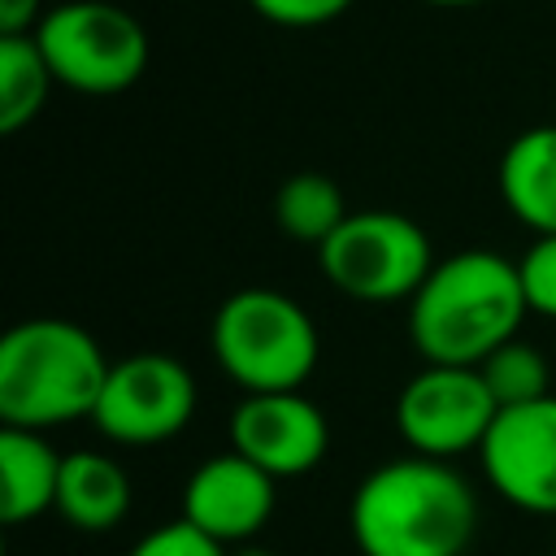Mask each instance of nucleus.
Masks as SVG:
<instances>
[{
	"label": "nucleus",
	"instance_id": "obj_1",
	"mask_svg": "<svg viewBox=\"0 0 556 556\" xmlns=\"http://www.w3.org/2000/svg\"><path fill=\"white\" fill-rule=\"evenodd\" d=\"M361 556H460L478 530L469 482L439 456L374 465L348 508Z\"/></svg>",
	"mask_w": 556,
	"mask_h": 556
},
{
	"label": "nucleus",
	"instance_id": "obj_2",
	"mask_svg": "<svg viewBox=\"0 0 556 556\" xmlns=\"http://www.w3.org/2000/svg\"><path fill=\"white\" fill-rule=\"evenodd\" d=\"M530 313L517 261L465 248L426 274L408 300V339L430 365H478Z\"/></svg>",
	"mask_w": 556,
	"mask_h": 556
},
{
	"label": "nucleus",
	"instance_id": "obj_3",
	"mask_svg": "<svg viewBox=\"0 0 556 556\" xmlns=\"http://www.w3.org/2000/svg\"><path fill=\"white\" fill-rule=\"evenodd\" d=\"M109 365L100 343L65 317L17 321L0 339V426L48 430L96 413Z\"/></svg>",
	"mask_w": 556,
	"mask_h": 556
},
{
	"label": "nucleus",
	"instance_id": "obj_4",
	"mask_svg": "<svg viewBox=\"0 0 556 556\" xmlns=\"http://www.w3.org/2000/svg\"><path fill=\"white\" fill-rule=\"evenodd\" d=\"M213 356L243 391H300L317 369V326L287 291L243 287L213 317Z\"/></svg>",
	"mask_w": 556,
	"mask_h": 556
},
{
	"label": "nucleus",
	"instance_id": "obj_5",
	"mask_svg": "<svg viewBox=\"0 0 556 556\" xmlns=\"http://www.w3.org/2000/svg\"><path fill=\"white\" fill-rule=\"evenodd\" d=\"M56 74V87L83 96H117L148 70V30L135 13L109 0H70L30 30Z\"/></svg>",
	"mask_w": 556,
	"mask_h": 556
},
{
	"label": "nucleus",
	"instance_id": "obj_6",
	"mask_svg": "<svg viewBox=\"0 0 556 556\" xmlns=\"http://www.w3.org/2000/svg\"><path fill=\"white\" fill-rule=\"evenodd\" d=\"M317 256L330 287L361 304L413 300V291L434 269L426 230L391 208L348 213L343 226L317 248Z\"/></svg>",
	"mask_w": 556,
	"mask_h": 556
},
{
	"label": "nucleus",
	"instance_id": "obj_7",
	"mask_svg": "<svg viewBox=\"0 0 556 556\" xmlns=\"http://www.w3.org/2000/svg\"><path fill=\"white\" fill-rule=\"evenodd\" d=\"M195 413V378L178 356L135 352L109 365L96 400V430L126 447H156L187 430Z\"/></svg>",
	"mask_w": 556,
	"mask_h": 556
},
{
	"label": "nucleus",
	"instance_id": "obj_8",
	"mask_svg": "<svg viewBox=\"0 0 556 556\" xmlns=\"http://www.w3.org/2000/svg\"><path fill=\"white\" fill-rule=\"evenodd\" d=\"M500 404L486 391L478 365H430L417 369L395 400V430L408 452L421 456H460L478 452Z\"/></svg>",
	"mask_w": 556,
	"mask_h": 556
},
{
	"label": "nucleus",
	"instance_id": "obj_9",
	"mask_svg": "<svg viewBox=\"0 0 556 556\" xmlns=\"http://www.w3.org/2000/svg\"><path fill=\"white\" fill-rule=\"evenodd\" d=\"M478 460L513 508L556 517V391L500 408L478 447Z\"/></svg>",
	"mask_w": 556,
	"mask_h": 556
},
{
	"label": "nucleus",
	"instance_id": "obj_10",
	"mask_svg": "<svg viewBox=\"0 0 556 556\" xmlns=\"http://www.w3.org/2000/svg\"><path fill=\"white\" fill-rule=\"evenodd\" d=\"M230 447L287 482L321 465L330 426L326 413L300 391H243L230 413Z\"/></svg>",
	"mask_w": 556,
	"mask_h": 556
},
{
	"label": "nucleus",
	"instance_id": "obj_11",
	"mask_svg": "<svg viewBox=\"0 0 556 556\" xmlns=\"http://www.w3.org/2000/svg\"><path fill=\"white\" fill-rule=\"evenodd\" d=\"M274 495H278V478L230 447L191 469L182 486V517L208 539L230 547L265 530V521L274 517Z\"/></svg>",
	"mask_w": 556,
	"mask_h": 556
},
{
	"label": "nucleus",
	"instance_id": "obj_12",
	"mask_svg": "<svg viewBox=\"0 0 556 556\" xmlns=\"http://www.w3.org/2000/svg\"><path fill=\"white\" fill-rule=\"evenodd\" d=\"M61 452L43 439V430L0 426V521L22 526L56 508L61 486Z\"/></svg>",
	"mask_w": 556,
	"mask_h": 556
},
{
	"label": "nucleus",
	"instance_id": "obj_13",
	"mask_svg": "<svg viewBox=\"0 0 556 556\" xmlns=\"http://www.w3.org/2000/svg\"><path fill=\"white\" fill-rule=\"evenodd\" d=\"M500 195L534 235H556V126L521 130L500 156Z\"/></svg>",
	"mask_w": 556,
	"mask_h": 556
},
{
	"label": "nucleus",
	"instance_id": "obj_14",
	"mask_svg": "<svg viewBox=\"0 0 556 556\" xmlns=\"http://www.w3.org/2000/svg\"><path fill=\"white\" fill-rule=\"evenodd\" d=\"M61 521L87 534L113 530L130 513V478L126 469L104 456V452H70L61 460V486H56V508Z\"/></svg>",
	"mask_w": 556,
	"mask_h": 556
},
{
	"label": "nucleus",
	"instance_id": "obj_15",
	"mask_svg": "<svg viewBox=\"0 0 556 556\" xmlns=\"http://www.w3.org/2000/svg\"><path fill=\"white\" fill-rule=\"evenodd\" d=\"M56 87V74L39 48L35 35H0V130L17 135L30 126L48 96Z\"/></svg>",
	"mask_w": 556,
	"mask_h": 556
},
{
	"label": "nucleus",
	"instance_id": "obj_16",
	"mask_svg": "<svg viewBox=\"0 0 556 556\" xmlns=\"http://www.w3.org/2000/svg\"><path fill=\"white\" fill-rule=\"evenodd\" d=\"M274 217H278L282 235L321 248V243L343 226L348 204H343V191H339L334 178L304 169V174H291V178L278 187V195H274Z\"/></svg>",
	"mask_w": 556,
	"mask_h": 556
},
{
	"label": "nucleus",
	"instance_id": "obj_17",
	"mask_svg": "<svg viewBox=\"0 0 556 556\" xmlns=\"http://www.w3.org/2000/svg\"><path fill=\"white\" fill-rule=\"evenodd\" d=\"M478 374L486 382V391L495 395L500 408H513V404H530V400H543L552 395V378H547V356L526 343V339H504L495 352H486L478 361Z\"/></svg>",
	"mask_w": 556,
	"mask_h": 556
},
{
	"label": "nucleus",
	"instance_id": "obj_18",
	"mask_svg": "<svg viewBox=\"0 0 556 556\" xmlns=\"http://www.w3.org/2000/svg\"><path fill=\"white\" fill-rule=\"evenodd\" d=\"M517 269H521L530 313L556 317V235H534V243L521 252Z\"/></svg>",
	"mask_w": 556,
	"mask_h": 556
},
{
	"label": "nucleus",
	"instance_id": "obj_19",
	"mask_svg": "<svg viewBox=\"0 0 556 556\" xmlns=\"http://www.w3.org/2000/svg\"><path fill=\"white\" fill-rule=\"evenodd\" d=\"M126 556H230V552H226V543L208 539L187 517H178V521H165V526L148 530Z\"/></svg>",
	"mask_w": 556,
	"mask_h": 556
},
{
	"label": "nucleus",
	"instance_id": "obj_20",
	"mask_svg": "<svg viewBox=\"0 0 556 556\" xmlns=\"http://www.w3.org/2000/svg\"><path fill=\"white\" fill-rule=\"evenodd\" d=\"M252 9L274 26L308 30V26H326V22L343 17L352 9V0H252Z\"/></svg>",
	"mask_w": 556,
	"mask_h": 556
},
{
	"label": "nucleus",
	"instance_id": "obj_21",
	"mask_svg": "<svg viewBox=\"0 0 556 556\" xmlns=\"http://www.w3.org/2000/svg\"><path fill=\"white\" fill-rule=\"evenodd\" d=\"M43 17V0H0V35H30Z\"/></svg>",
	"mask_w": 556,
	"mask_h": 556
},
{
	"label": "nucleus",
	"instance_id": "obj_22",
	"mask_svg": "<svg viewBox=\"0 0 556 556\" xmlns=\"http://www.w3.org/2000/svg\"><path fill=\"white\" fill-rule=\"evenodd\" d=\"M426 4H443V9H465V4H482V0H426Z\"/></svg>",
	"mask_w": 556,
	"mask_h": 556
},
{
	"label": "nucleus",
	"instance_id": "obj_23",
	"mask_svg": "<svg viewBox=\"0 0 556 556\" xmlns=\"http://www.w3.org/2000/svg\"><path fill=\"white\" fill-rule=\"evenodd\" d=\"M230 556H274V552H265V547H239V552H230Z\"/></svg>",
	"mask_w": 556,
	"mask_h": 556
},
{
	"label": "nucleus",
	"instance_id": "obj_24",
	"mask_svg": "<svg viewBox=\"0 0 556 556\" xmlns=\"http://www.w3.org/2000/svg\"><path fill=\"white\" fill-rule=\"evenodd\" d=\"M547 556H556V552H547Z\"/></svg>",
	"mask_w": 556,
	"mask_h": 556
}]
</instances>
